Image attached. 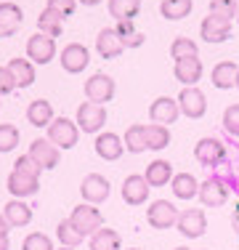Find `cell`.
Wrapping results in <instances>:
<instances>
[{"mask_svg": "<svg viewBox=\"0 0 239 250\" xmlns=\"http://www.w3.org/2000/svg\"><path fill=\"white\" fill-rule=\"evenodd\" d=\"M197 197L202 200L205 208H220L229 200V189H226L223 181H218V178H207V181L199 184V194H197Z\"/></svg>", "mask_w": 239, "mask_h": 250, "instance_id": "obj_18", "label": "cell"}, {"mask_svg": "<svg viewBox=\"0 0 239 250\" xmlns=\"http://www.w3.org/2000/svg\"><path fill=\"white\" fill-rule=\"evenodd\" d=\"M21 250H53V242H51V237L40 234V231H32V234H27Z\"/></svg>", "mask_w": 239, "mask_h": 250, "instance_id": "obj_38", "label": "cell"}, {"mask_svg": "<svg viewBox=\"0 0 239 250\" xmlns=\"http://www.w3.org/2000/svg\"><path fill=\"white\" fill-rule=\"evenodd\" d=\"M237 21H239V11H237Z\"/></svg>", "mask_w": 239, "mask_h": 250, "instance_id": "obj_52", "label": "cell"}, {"mask_svg": "<svg viewBox=\"0 0 239 250\" xmlns=\"http://www.w3.org/2000/svg\"><path fill=\"white\" fill-rule=\"evenodd\" d=\"M178 106H181V115H186L189 120H199L207 112V99L197 85H191L178 93Z\"/></svg>", "mask_w": 239, "mask_h": 250, "instance_id": "obj_6", "label": "cell"}, {"mask_svg": "<svg viewBox=\"0 0 239 250\" xmlns=\"http://www.w3.org/2000/svg\"><path fill=\"white\" fill-rule=\"evenodd\" d=\"M237 75H239V64L237 62H218L213 67V85L218 88V91H229L231 85L237 88Z\"/></svg>", "mask_w": 239, "mask_h": 250, "instance_id": "obj_22", "label": "cell"}, {"mask_svg": "<svg viewBox=\"0 0 239 250\" xmlns=\"http://www.w3.org/2000/svg\"><path fill=\"white\" fill-rule=\"evenodd\" d=\"M27 154H29V157H32L43 170L56 168L59 160H61V152H59V146H53L48 139H35L32 144H29V152H27Z\"/></svg>", "mask_w": 239, "mask_h": 250, "instance_id": "obj_14", "label": "cell"}, {"mask_svg": "<svg viewBox=\"0 0 239 250\" xmlns=\"http://www.w3.org/2000/svg\"><path fill=\"white\" fill-rule=\"evenodd\" d=\"M88 64H91V51H88L82 43H69L67 48L61 51V67H64V72L77 75V72H82Z\"/></svg>", "mask_w": 239, "mask_h": 250, "instance_id": "obj_13", "label": "cell"}, {"mask_svg": "<svg viewBox=\"0 0 239 250\" xmlns=\"http://www.w3.org/2000/svg\"><path fill=\"white\" fill-rule=\"evenodd\" d=\"M14 91H16V80H14V75H11V69L0 67V96L14 93Z\"/></svg>", "mask_w": 239, "mask_h": 250, "instance_id": "obj_43", "label": "cell"}, {"mask_svg": "<svg viewBox=\"0 0 239 250\" xmlns=\"http://www.w3.org/2000/svg\"><path fill=\"white\" fill-rule=\"evenodd\" d=\"M170 56H173V62L189 59V56H199V45H197L194 40H189V38H176L173 45H170Z\"/></svg>", "mask_w": 239, "mask_h": 250, "instance_id": "obj_36", "label": "cell"}, {"mask_svg": "<svg viewBox=\"0 0 239 250\" xmlns=\"http://www.w3.org/2000/svg\"><path fill=\"white\" fill-rule=\"evenodd\" d=\"M117 35H120V40H122V45L125 48H141L143 45V32H139L136 29V24L133 21H117Z\"/></svg>", "mask_w": 239, "mask_h": 250, "instance_id": "obj_34", "label": "cell"}, {"mask_svg": "<svg viewBox=\"0 0 239 250\" xmlns=\"http://www.w3.org/2000/svg\"><path fill=\"white\" fill-rule=\"evenodd\" d=\"M170 187H173V194H176L178 200H194L197 194H199V181L191 173H176L170 181Z\"/></svg>", "mask_w": 239, "mask_h": 250, "instance_id": "obj_27", "label": "cell"}, {"mask_svg": "<svg viewBox=\"0 0 239 250\" xmlns=\"http://www.w3.org/2000/svg\"><path fill=\"white\" fill-rule=\"evenodd\" d=\"M231 226H234V231L239 234V202H234V210H231Z\"/></svg>", "mask_w": 239, "mask_h": 250, "instance_id": "obj_44", "label": "cell"}, {"mask_svg": "<svg viewBox=\"0 0 239 250\" xmlns=\"http://www.w3.org/2000/svg\"><path fill=\"white\" fill-rule=\"evenodd\" d=\"M8 245H11L8 237H0V250H8Z\"/></svg>", "mask_w": 239, "mask_h": 250, "instance_id": "obj_46", "label": "cell"}, {"mask_svg": "<svg viewBox=\"0 0 239 250\" xmlns=\"http://www.w3.org/2000/svg\"><path fill=\"white\" fill-rule=\"evenodd\" d=\"M146 221L152 229H170L178 221V208L167 200H154L146 210Z\"/></svg>", "mask_w": 239, "mask_h": 250, "instance_id": "obj_9", "label": "cell"}, {"mask_svg": "<svg viewBox=\"0 0 239 250\" xmlns=\"http://www.w3.org/2000/svg\"><path fill=\"white\" fill-rule=\"evenodd\" d=\"M48 8L59 11L64 19H69V16L77 11V0H48Z\"/></svg>", "mask_w": 239, "mask_h": 250, "instance_id": "obj_42", "label": "cell"}, {"mask_svg": "<svg viewBox=\"0 0 239 250\" xmlns=\"http://www.w3.org/2000/svg\"><path fill=\"white\" fill-rule=\"evenodd\" d=\"M59 250H75V248H64V245H61V248H59Z\"/></svg>", "mask_w": 239, "mask_h": 250, "instance_id": "obj_48", "label": "cell"}, {"mask_svg": "<svg viewBox=\"0 0 239 250\" xmlns=\"http://www.w3.org/2000/svg\"><path fill=\"white\" fill-rule=\"evenodd\" d=\"M199 35L207 43H223L231 38V19L220 14H207L199 24Z\"/></svg>", "mask_w": 239, "mask_h": 250, "instance_id": "obj_4", "label": "cell"}, {"mask_svg": "<svg viewBox=\"0 0 239 250\" xmlns=\"http://www.w3.org/2000/svg\"><path fill=\"white\" fill-rule=\"evenodd\" d=\"M149 187H165L167 181H173V165L167 160H154L146 165V173H143Z\"/></svg>", "mask_w": 239, "mask_h": 250, "instance_id": "obj_26", "label": "cell"}, {"mask_svg": "<svg viewBox=\"0 0 239 250\" xmlns=\"http://www.w3.org/2000/svg\"><path fill=\"white\" fill-rule=\"evenodd\" d=\"M128 250H141V248H128Z\"/></svg>", "mask_w": 239, "mask_h": 250, "instance_id": "obj_51", "label": "cell"}, {"mask_svg": "<svg viewBox=\"0 0 239 250\" xmlns=\"http://www.w3.org/2000/svg\"><path fill=\"white\" fill-rule=\"evenodd\" d=\"M21 21H24V14H21L19 5L8 3V0H5V3H0V40L11 38V35L21 27Z\"/></svg>", "mask_w": 239, "mask_h": 250, "instance_id": "obj_20", "label": "cell"}, {"mask_svg": "<svg viewBox=\"0 0 239 250\" xmlns=\"http://www.w3.org/2000/svg\"><path fill=\"white\" fill-rule=\"evenodd\" d=\"M181 115V106H178V99H170V96H157L149 106V117L152 123L157 125H173Z\"/></svg>", "mask_w": 239, "mask_h": 250, "instance_id": "obj_11", "label": "cell"}, {"mask_svg": "<svg viewBox=\"0 0 239 250\" xmlns=\"http://www.w3.org/2000/svg\"><path fill=\"white\" fill-rule=\"evenodd\" d=\"M194 8V0H162L159 3V14L165 16L167 21H181L186 19Z\"/></svg>", "mask_w": 239, "mask_h": 250, "instance_id": "obj_29", "label": "cell"}, {"mask_svg": "<svg viewBox=\"0 0 239 250\" xmlns=\"http://www.w3.org/2000/svg\"><path fill=\"white\" fill-rule=\"evenodd\" d=\"M91 250H120L122 248V240H120V234L115 229H106V226H101L96 234H91Z\"/></svg>", "mask_w": 239, "mask_h": 250, "instance_id": "obj_31", "label": "cell"}, {"mask_svg": "<svg viewBox=\"0 0 239 250\" xmlns=\"http://www.w3.org/2000/svg\"><path fill=\"white\" fill-rule=\"evenodd\" d=\"M27 56L32 64H51L53 56H56V40L48 38L43 32H35L32 38L27 40Z\"/></svg>", "mask_w": 239, "mask_h": 250, "instance_id": "obj_5", "label": "cell"}, {"mask_svg": "<svg viewBox=\"0 0 239 250\" xmlns=\"http://www.w3.org/2000/svg\"><path fill=\"white\" fill-rule=\"evenodd\" d=\"M3 216H5V221H8L11 226H27L29 221H32V208L14 197L8 205L3 208Z\"/></svg>", "mask_w": 239, "mask_h": 250, "instance_id": "obj_28", "label": "cell"}, {"mask_svg": "<svg viewBox=\"0 0 239 250\" xmlns=\"http://www.w3.org/2000/svg\"><path fill=\"white\" fill-rule=\"evenodd\" d=\"M109 14L117 21H133L141 14V0H109Z\"/></svg>", "mask_w": 239, "mask_h": 250, "instance_id": "obj_30", "label": "cell"}, {"mask_svg": "<svg viewBox=\"0 0 239 250\" xmlns=\"http://www.w3.org/2000/svg\"><path fill=\"white\" fill-rule=\"evenodd\" d=\"M178 231H181L186 240H197L207 231V218H205V210H197V208H189V210H181L178 213Z\"/></svg>", "mask_w": 239, "mask_h": 250, "instance_id": "obj_10", "label": "cell"}, {"mask_svg": "<svg viewBox=\"0 0 239 250\" xmlns=\"http://www.w3.org/2000/svg\"><path fill=\"white\" fill-rule=\"evenodd\" d=\"M223 128L231 136H239V104H231L223 109Z\"/></svg>", "mask_w": 239, "mask_h": 250, "instance_id": "obj_40", "label": "cell"}, {"mask_svg": "<svg viewBox=\"0 0 239 250\" xmlns=\"http://www.w3.org/2000/svg\"><path fill=\"white\" fill-rule=\"evenodd\" d=\"M5 187H8V192L14 194L16 200H21V197H32V194L40 189V178L24 176V173H19V170H14V173L8 176V181H5Z\"/></svg>", "mask_w": 239, "mask_h": 250, "instance_id": "obj_21", "label": "cell"}, {"mask_svg": "<svg viewBox=\"0 0 239 250\" xmlns=\"http://www.w3.org/2000/svg\"><path fill=\"white\" fill-rule=\"evenodd\" d=\"M77 3H82V5H99L101 0H77Z\"/></svg>", "mask_w": 239, "mask_h": 250, "instance_id": "obj_47", "label": "cell"}, {"mask_svg": "<svg viewBox=\"0 0 239 250\" xmlns=\"http://www.w3.org/2000/svg\"><path fill=\"white\" fill-rule=\"evenodd\" d=\"M96 51H99L101 59H117L125 51V45H122V40H120L115 27H104L96 35Z\"/></svg>", "mask_w": 239, "mask_h": 250, "instance_id": "obj_19", "label": "cell"}, {"mask_svg": "<svg viewBox=\"0 0 239 250\" xmlns=\"http://www.w3.org/2000/svg\"><path fill=\"white\" fill-rule=\"evenodd\" d=\"M69 221L82 237H88V234H96V231L104 226V216H101V210L96 205H91V202H80V205L72 210Z\"/></svg>", "mask_w": 239, "mask_h": 250, "instance_id": "obj_1", "label": "cell"}, {"mask_svg": "<svg viewBox=\"0 0 239 250\" xmlns=\"http://www.w3.org/2000/svg\"><path fill=\"white\" fill-rule=\"evenodd\" d=\"M96 154H99L101 160H106V163H115V160L122 157L125 152V144L122 139H120L117 133H109V130H104V133L96 136Z\"/></svg>", "mask_w": 239, "mask_h": 250, "instance_id": "obj_15", "label": "cell"}, {"mask_svg": "<svg viewBox=\"0 0 239 250\" xmlns=\"http://www.w3.org/2000/svg\"><path fill=\"white\" fill-rule=\"evenodd\" d=\"M27 120L29 125H35V128H48L56 117H53V106H51V101H45V99H35L32 104L27 106Z\"/></svg>", "mask_w": 239, "mask_h": 250, "instance_id": "obj_23", "label": "cell"}, {"mask_svg": "<svg viewBox=\"0 0 239 250\" xmlns=\"http://www.w3.org/2000/svg\"><path fill=\"white\" fill-rule=\"evenodd\" d=\"M8 69H11V75H14V80H16V88H29L35 83V64L29 62V59H21V56L11 59Z\"/></svg>", "mask_w": 239, "mask_h": 250, "instance_id": "obj_24", "label": "cell"}, {"mask_svg": "<svg viewBox=\"0 0 239 250\" xmlns=\"http://www.w3.org/2000/svg\"><path fill=\"white\" fill-rule=\"evenodd\" d=\"M176 250H189V248H176Z\"/></svg>", "mask_w": 239, "mask_h": 250, "instance_id": "obj_49", "label": "cell"}, {"mask_svg": "<svg viewBox=\"0 0 239 250\" xmlns=\"http://www.w3.org/2000/svg\"><path fill=\"white\" fill-rule=\"evenodd\" d=\"M14 170H19V173H24V176H32V178H40V165L35 163L29 154H21V157H16V163H14Z\"/></svg>", "mask_w": 239, "mask_h": 250, "instance_id": "obj_39", "label": "cell"}, {"mask_svg": "<svg viewBox=\"0 0 239 250\" xmlns=\"http://www.w3.org/2000/svg\"><path fill=\"white\" fill-rule=\"evenodd\" d=\"M80 194H82V200L91 202V205H101V202L109 197V181L101 173H88L80 184Z\"/></svg>", "mask_w": 239, "mask_h": 250, "instance_id": "obj_12", "label": "cell"}, {"mask_svg": "<svg viewBox=\"0 0 239 250\" xmlns=\"http://www.w3.org/2000/svg\"><path fill=\"white\" fill-rule=\"evenodd\" d=\"M8 229H11V224L5 221V216L0 213V237H8Z\"/></svg>", "mask_w": 239, "mask_h": 250, "instance_id": "obj_45", "label": "cell"}, {"mask_svg": "<svg viewBox=\"0 0 239 250\" xmlns=\"http://www.w3.org/2000/svg\"><path fill=\"white\" fill-rule=\"evenodd\" d=\"M104 125H106V106L104 104L85 101V104L77 106V128L82 133H99Z\"/></svg>", "mask_w": 239, "mask_h": 250, "instance_id": "obj_3", "label": "cell"}, {"mask_svg": "<svg viewBox=\"0 0 239 250\" xmlns=\"http://www.w3.org/2000/svg\"><path fill=\"white\" fill-rule=\"evenodd\" d=\"M19 144V128L16 125H0V154L11 152Z\"/></svg>", "mask_w": 239, "mask_h": 250, "instance_id": "obj_37", "label": "cell"}, {"mask_svg": "<svg viewBox=\"0 0 239 250\" xmlns=\"http://www.w3.org/2000/svg\"><path fill=\"white\" fill-rule=\"evenodd\" d=\"M85 96H88V101H93V104H109V101L115 99V80L104 72L91 75L85 83Z\"/></svg>", "mask_w": 239, "mask_h": 250, "instance_id": "obj_7", "label": "cell"}, {"mask_svg": "<svg viewBox=\"0 0 239 250\" xmlns=\"http://www.w3.org/2000/svg\"><path fill=\"white\" fill-rule=\"evenodd\" d=\"M38 27H40V32H43V35H48V38L56 40L59 35L64 32V16L59 14V11H53V8H48V5H45V11H40V16H38Z\"/></svg>", "mask_w": 239, "mask_h": 250, "instance_id": "obj_25", "label": "cell"}, {"mask_svg": "<svg viewBox=\"0 0 239 250\" xmlns=\"http://www.w3.org/2000/svg\"><path fill=\"white\" fill-rule=\"evenodd\" d=\"M194 157H197V163H202L205 168H215V165H220L226 160V146H223V141L205 136V139L197 141Z\"/></svg>", "mask_w": 239, "mask_h": 250, "instance_id": "obj_8", "label": "cell"}, {"mask_svg": "<svg viewBox=\"0 0 239 250\" xmlns=\"http://www.w3.org/2000/svg\"><path fill=\"white\" fill-rule=\"evenodd\" d=\"M237 11H239L237 0H210V14H220V16H229V19H234Z\"/></svg>", "mask_w": 239, "mask_h": 250, "instance_id": "obj_41", "label": "cell"}, {"mask_svg": "<svg viewBox=\"0 0 239 250\" xmlns=\"http://www.w3.org/2000/svg\"><path fill=\"white\" fill-rule=\"evenodd\" d=\"M125 149L128 152H133V154H139V152H143L146 149V125H130L128 130H125Z\"/></svg>", "mask_w": 239, "mask_h": 250, "instance_id": "obj_33", "label": "cell"}, {"mask_svg": "<svg viewBox=\"0 0 239 250\" xmlns=\"http://www.w3.org/2000/svg\"><path fill=\"white\" fill-rule=\"evenodd\" d=\"M149 192H152V189H149L146 178L141 173H133L122 181V200L128 202V205H143V202L149 200Z\"/></svg>", "mask_w": 239, "mask_h": 250, "instance_id": "obj_17", "label": "cell"}, {"mask_svg": "<svg viewBox=\"0 0 239 250\" xmlns=\"http://www.w3.org/2000/svg\"><path fill=\"white\" fill-rule=\"evenodd\" d=\"M56 237H59V242H61L64 248H77L82 242V234L72 226V221L67 218V221H59L56 226Z\"/></svg>", "mask_w": 239, "mask_h": 250, "instance_id": "obj_35", "label": "cell"}, {"mask_svg": "<svg viewBox=\"0 0 239 250\" xmlns=\"http://www.w3.org/2000/svg\"><path fill=\"white\" fill-rule=\"evenodd\" d=\"M202 72H205V67H202L199 56L178 59L176 67H173V75H176V80H178V83H183V88H191L194 83H199Z\"/></svg>", "mask_w": 239, "mask_h": 250, "instance_id": "obj_16", "label": "cell"}, {"mask_svg": "<svg viewBox=\"0 0 239 250\" xmlns=\"http://www.w3.org/2000/svg\"><path fill=\"white\" fill-rule=\"evenodd\" d=\"M237 88H239V75H237Z\"/></svg>", "mask_w": 239, "mask_h": 250, "instance_id": "obj_50", "label": "cell"}, {"mask_svg": "<svg viewBox=\"0 0 239 250\" xmlns=\"http://www.w3.org/2000/svg\"><path fill=\"white\" fill-rule=\"evenodd\" d=\"M167 144H170V130H167L165 125H157V123L146 125V149L159 152V149H165Z\"/></svg>", "mask_w": 239, "mask_h": 250, "instance_id": "obj_32", "label": "cell"}, {"mask_svg": "<svg viewBox=\"0 0 239 250\" xmlns=\"http://www.w3.org/2000/svg\"><path fill=\"white\" fill-rule=\"evenodd\" d=\"M80 139V128H77V120H69V117H56L51 125H48V141L59 149H72Z\"/></svg>", "mask_w": 239, "mask_h": 250, "instance_id": "obj_2", "label": "cell"}]
</instances>
